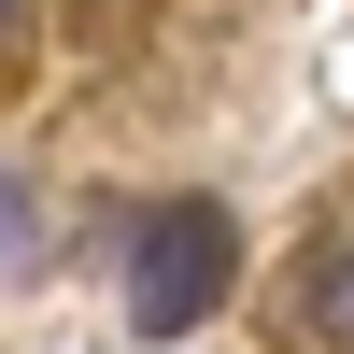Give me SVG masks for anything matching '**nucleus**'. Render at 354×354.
Returning <instances> with one entry per match:
<instances>
[{
	"label": "nucleus",
	"mask_w": 354,
	"mask_h": 354,
	"mask_svg": "<svg viewBox=\"0 0 354 354\" xmlns=\"http://www.w3.org/2000/svg\"><path fill=\"white\" fill-rule=\"evenodd\" d=\"M227 283H241V227H227V198H156V213L128 227V326H142V340L213 326Z\"/></svg>",
	"instance_id": "obj_1"
},
{
	"label": "nucleus",
	"mask_w": 354,
	"mask_h": 354,
	"mask_svg": "<svg viewBox=\"0 0 354 354\" xmlns=\"http://www.w3.org/2000/svg\"><path fill=\"white\" fill-rule=\"evenodd\" d=\"M0 28H15V0H0Z\"/></svg>",
	"instance_id": "obj_4"
},
{
	"label": "nucleus",
	"mask_w": 354,
	"mask_h": 354,
	"mask_svg": "<svg viewBox=\"0 0 354 354\" xmlns=\"http://www.w3.org/2000/svg\"><path fill=\"white\" fill-rule=\"evenodd\" d=\"M298 326L326 340V354H354V241H340V255H312V283H298Z\"/></svg>",
	"instance_id": "obj_2"
},
{
	"label": "nucleus",
	"mask_w": 354,
	"mask_h": 354,
	"mask_svg": "<svg viewBox=\"0 0 354 354\" xmlns=\"http://www.w3.org/2000/svg\"><path fill=\"white\" fill-rule=\"evenodd\" d=\"M28 255H43V213H28V185L0 170V270H28Z\"/></svg>",
	"instance_id": "obj_3"
}]
</instances>
